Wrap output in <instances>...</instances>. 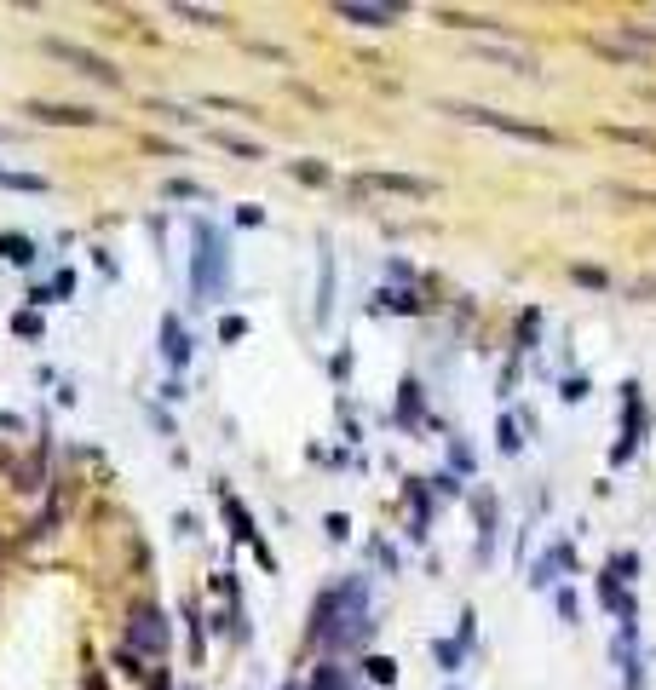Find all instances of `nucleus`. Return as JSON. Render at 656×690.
Masks as SVG:
<instances>
[{"label": "nucleus", "mask_w": 656, "mask_h": 690, "mask_svg": "<svg viewBox=\"0 0 656 690\" xmlns=\"http://www.w3.org/2000/svg\"><path fill=\"white\" fill-rule=\"evenodd\" d=\"M52 58H64V64H75L81 69V75H93V81H104V87H116L121 75L110 64H104V58H98V52H87V46H70V41H52Z\"/></svg>", "instance_id": "4"}, {"label": "nucleus", "mask_w": 656, "mask_h": 690, "mask_svg": "<svg viewBox=\"0 0 656 690\" xmlns=\"http://www.w3.org/2000/svg\"><path fill=\"white\" fill-rule=\"evenodd\" d=\"M501 449H507V455H518V420H501Z\"/></svg>", "instance_id": "18"}, {"label": "nucleus", "mask_w": 656, "mask_h": 690, "mask_svg": "<svg viewBox=\"0 0 656 690\" xmlns=\"http://www.w3.org/2000/svg\"><path fill=\"white\" fill-rule=\"evenodd\" d=\"M219 138V144H225V150H236V156H259L254 144H248V138H231V133H213Z\"/></svg>", "instance_id": "17"}, {"label": "nucleus", "mask_w": 656, "mask_h": 690, "mask_svg": "<svg viewBox=\"0 0 656 690\" xmlns=\"http://www.w3.org/2000/svg\"><path fill=\"white\" fill-rule=\"evenodd\" d=\"M219 501H225V518L236 524V535H242V541H254V524H248V512L236 506V495H219Z\"/></svg>", "instance_id": "11"}, {"label": "nucleus", "mask_w": 656, "mask_h": 690, "mask_svg": "<svg viewBox=\"0 0 656 690\" xmlns=\"http://www.w3.org/2000/svg\"><path fill=\"white\" fill-rule=\"evenodd\" d=\"M294 179H305V184H328V167H323V161H294Z\"/></svg>", "instance_id": "15"}, {"label": "nucleus", "mask_w": 656, "mask_h": 690, "mask_svg": "<svg viewBox=\"0 0 656 690\" xmlns=\"http://www.w3.org/2000/svg\"><path fill=\"white\" fill-rule=\"evenodd\" d=\"M225 288H231L225 236L213 225H196V299H225Z\"/></svg>", "instance_id": "1"}, {"label": "nucleus", "mask_w": 656, "mask_h": 690, "mask_svg": "<svg viewBox=\"0 0 656 690\" xmlns=\"http://www.w3.org/2000/svg\"><path fill=\"white\" fill-rule=\"evenodd\" d=\"M334 18H340V23H363V29H386V23L403 18V6H363V0H340V6H334Z\"/></svg>", "instance_id": "5"}, {"label": "nucleus", "mask_w": 656, "mask_h": 690, "mask_svg": "<svg viewBox=\"0 0 656 690\" xmlns=\"http://www.w3.org/2000/svg\"><path fill=\"white\" fill-rule=\"evenodd\" d=\"M162 345H167V363H173V368L190 363V340H185V328H179V317L162 322Z\"/></svg>", "instance_id": "8"}, {"label": "nucleus", "mask_w": 656, "mask_h": 690, "mask_svg": "<svg viewBox=\"0 0 656 690\" xmlns=\"http://www.w3.org/2000/svg\"><path fill=\"white\" fill-rule=\"evenodd\" d=\"M0 184H6V190H47V179H35V173H6V167H0Z\"/></svg>", "instance_id": "14"}, {"label": "nucleus", "mask_w": 656, "mask_h": 690, "mask_svg": "<svg viewBox=\"0 0 656 690\" xmlns=\"http://www.w3.org/2000/svg\"><path fill=\"white\" fill-rule=\"evenodd\" d=\"M282 690H300V685H282Z\"/></svg>", "instance_id": "20"}, {"label": "nucleus", "mask_w": 656, "mask_h": 690, "mask_svg": "<svg viewBox=\"0 0 656 690\" xmlns=\"http://www.w3.org/2000/svg\"><path fill=\"white\" fill-rule=\"evenodd\" d=\"M363 190H386V196H415V202H426L432 196V184L426 179H409V173H363Z\"/></svg>", "instance_id": "6"}, {"label": "nucleus", "mask_w": 656, "mask_h": 690, "mask_svg": "<svg viewBox=\"0 0 656 690\" xmlns=\"http://www.w3.org/2000/svg\"><path fill=\"white\" fill-rule=\"evenodd\" d=\"M0 259H12V265H29V259H35V242H29V236H0Z\"/></svg>", "instance_id": "9"}, {"label": "nucleus", "mask_w": 656, "mask_h": 690, "mask_svg": "<svg viewBox=\"0 0 656 690\" xmlns=\"http://www.w3.org/2000/svg\"><path fill=\"white\" fill-rule=\"evenodd\" d=\"M449 115H461V121H478V127H495V133H507L518 138V144H559V133H547V127H536V121H513V115H501V110H484V104H444Z\"/></svg>", "instance_id": "3"}, {"label": "nucleus", "mask_w": 656, "mask_h": 690, "mask_svg": "<svg viewBox=\"0 0 656 690\" xmlns=\"http://www.w3.org/2000/svg\"><path fill=\"white\" fill-rule=\"evenodd\" d=\"M461 650H467V644H461V639H438V644H432V656H438V662H444L449 673L461 667Z\"/></svg>", "instance_id": "12"}, {"label": "nucleus", "mask_w": 656, "mask_h": 690, "mask_svg": "<svg viewBox=\"0 0 656 690\" xmlns=\"http://www.w3.org/2000/svg\"><path fill=\"white\" fill-rule=\"evenodd\" d=\"M29 115H35V121H52V127H93L98 121L87 104H29Z\"/></svg>", "instance_id": "7"}, {"label": "nucleus", "mask_w": 656, "mask_h": 690, "mask_svg": "<svg viewBox=\"0 0 656 690\" xmlns=\"http://www.w3.org/2000/svg\"><path fill=\"white\" fill-rule=\"evenodd\" d=\"M0 432H24V420H18V414H0Z\"/></svg>", "instance_id": "19"}, {"label": "nucleus", "mask_w": 656, "mask_h": 690, "mask_svg": "<svg viewBox=\"0 0 656 690\" xmlns=\"http://www.w3.org/2000/svg\"><path fill=\"white\" fill-rule=\"evenodd\" d=\"M380 311H421V299L409 294V288H398V294L386 288V294H380Z\"/></svg>", "instance_id": "10"}, {"label": "nucleus", "mask_w": 656, "mask_h": 690, "mask_svg": "<svg viewBox=\"0 0 656 690\" xmlns=\"http://www.w3.org/2000/svg\"><path fill=\"white\" fill-rule=\"evenodd\" d=\"M415 414H421V386L409 380V386H403V409H398V420H403V426H415Z\"/></svg>", "instance_id": "13"}, {"label": "nucleus", "mask_w": 656, "mask_h": 690, "mask_svg": "<svg viewBox=\"0 0 656 690\" xmlns=\"http://www.w3.org/2000/svg\"><path fill=\"white\" fill-rule=\"evenodd\" d=\"M121 656H133V662H162L167 656V616L156 604H139L127 627H121Z\"/></svg>", "instance_id": "2"}, {"label": "nucleus", "mask_w": 656, "mask_h": 690, "mask_svg": "<svg viewBox=\"0 0 656 690\" xmlns=\"http://www.w3.org/2000/svg\"><path fill=\"white\" fill-rule=\"evenodd\" d=\"M311 690H340V667L323 662V667H317V679H311Z\"/></svg>", "instance_id": "16"}]
</instances>
